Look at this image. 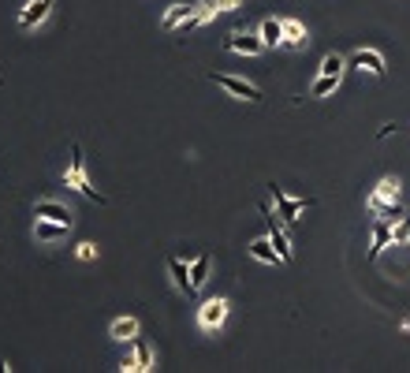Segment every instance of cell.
I'll return each instance as SVG.
<instances>
[{"mask_svg":"<svg viewBox=\"0 0 410 373\" xmlns=\"http://www.w3.org/2000/svg\"><path fill=\"white\" fill-rule=\"evenodd\" d=\"M369 213H373L377 220H392V224L399 217H406L399 209V179L395 176H385L373 186V194H369Z\"/></svg>","mask_w":410,"mask_h":373,"instance_id":"cell-1","label":"cell"},{"mask_svg":"<svg viewBox=\"0 0 410 373\" xmlns=\"http://www.w3.org/2000/svg\"><path fill=\"white\" fill-rule=\"evenodd\" d=\"M64 186H71V191H78L83 198H90V202H97V206H109V198H104L86 176V157H83V146L78 142L71 146V161L64 168Z\"/></svg>","mask_w":410,"mask_h":373,"instance_id":"cell-2","label":"cell"},{"mask_svg":"<svg viewBox=\"0 0 410 373\" xmlns=\"http://www.w3.org/2000/svg\"><path fill=\"white\" fill-rule=\"evenodd\" d=\"M120 369L123 373H150V369H157V351L145 340L135 336L127 343V355L120 358Z\"/></svg>","mask_w":410,"mask_h":373,"instance_id":"cell-3","label":"cell"},{"mask_svg":"<svg viewBox=\"0 0 410 373\" xmlns=\"http://www.w3.org/2000/svg\"><path fill=\"white\" fill-rule=\"evenodd\" d=\"M209 83H217L224 93H231V97H239V101H250V105H261V101H265V93H261L254 83H246V78H239V75L217 71V75H209Z\"/></svg>","mask_w":410,"mask_h":373,"instance_id":"cell-4","label":"cell"},{"mask_svg":"<svg viewBox=\"0 0 410 373\" xmlns=\"http://www.w3.org/2000/svg\"><path fill=\"white\" fill-rule=\"evenodd\" d=\"M228 299H205L198 306V328L202 332H217L224 321H228Z\"/></svg>","mask_w":410,"mask_h":373,"instance_id":"cell-5","label":"cell"},{"mask_svg":"<svg viewBox=\"0 0 410 373\" xmlns=\"http://www.w3.org/2000/svg\"><path fill=\"white\" fill-rule=\"evenodd\" d=\"M272 202H276V213H280L284 224H295L302 213L313 206V198H291V194L280 191V186H272Z\"/></svg>","mask_w":410,"mask_h":373,"instance_id":"cell-6","label":"cell"},{"mask_svg":"<svg viewBox=\"0 0 410 373\" xmlns=\"http://www.w3.org/2000/svg\"><path fill=\"white\" fill-rule=\"evenodd\" d=\"M224 49L228 52H239V57H261L269 45L261 42V34H246V30H231L224 37Z\"/></svg>","mask_w":410,"mask_h":373,"instance_id":"cell-7","label":"cell"},{"mask_svg":"<svg viewBox=\"0 0 410 373\" xmlns=\"http://www.w3.org/2000/svg\"><path fill=\"white\" fill-rule=\"evenodd\" d=\"M52 4H56V0H26L19 8V30H37V26L52 16Z\"/></svg>","mask_w":410,"mask_h":373,"instance_id":"cell-8","label":"cell"},{"mask_svg":"<svg viewBox=\"0 0 410 373\" xmlns=\"http://www.w3.org/2000/svg\"><path fill=\"white\" fill-rule=\"evenodd\" d=\"M265 220H269V243L280 250V258H284V265H287V261H291V239H287V232H284L280 213H272V209L265 206Z\"/></svg>","mask_w":410,"mask_h":373,"instance_id":"cell-9","label":"cell"},{"mask_svg":"<svg viewBox=\"0 0 410 373\" xmlns=\"http://www.w3.org/2000/svg\"><path fill=\"white\" fill-rule=\"evenodd\" d=\"M34 217H49V220H60V224H75V213L56 202V198H42V202H34Z\"/></svg>","mask_w":410,"mask_h":373,"instance_id":"cell-10","label":"cell"},{"mask_svg":"<svg viewBox=\"0 0 410 373\" xmlns=\"http://www.w3.org/2000/svg\"><path fill=\"white\" fill-rule=\"evenodd\" d=\"M351 64H354V68H362V71H369V75H377V78H385V71H388V64H385V57H380L377 49H358L351 57Z\"/></svg>","mask_w":410,"mask_h":373,"instance_id":"cell-11","label":"cell"},{"mask_svg":"<svg viewBox=\"0 0 410 373\" xmlns=\"http://www.w3.org/2000/svg\"><path fill=\"white\" fill-rule=\"evenodd\" d=\"M68 232H71V224H60L49 217H37V224H34L37 243H60V239H68Z\"/></svg>","mask_w":410,"mask_h":373,"instance_id":"cell-12","label":"cell"},{"mask_svg":"<svg viewBox=\"0 0 410 373\" xmlns=\"http://www.w3.org/2000/svg\"><path fill=\"white\" fill-rule=\"evenodd\" d=\"M395 243V235H392V220H377L373 224V239H369V261H377L380 254H385V247Z\"/></svg>","mask_w":410,"mask_h":373,"instance_id":"cell-13","label":"cell"},{"mask_svg":"<svg viewBox=\"0 0 410 373\" xmlns=\"http://www.w3.org/2000/svg\"><path fill=\"white\" fill-rule=\"evenodd\" d=\"M168 276H171V284H176V291H183V295H194L191 265L183 261V258H168Z\"/></svg>","mask_w":410,"mask_h":373,"instance_id":"cell-14","label":"cell"},{"mask_svg":"<svg viewBox=\"0 0 410 373\" xmlns=\"http://www.w3.org/2000/svg\"><path fill=\"white\" fill-rule=\"evenodd\" d=\"M310 45V34L299 19H284V49H306Z\"/></svg>","mask_w":410,"mask_h":373,"instance_id":"cell-15","label":"cell"},{"mask_svg":"<svg viewBox=\"0 0 410 373\" xmlns=\"http://www.w3.org/2000/svg\"><path fill=\"white\" fill-rule=\"evenodd\" d=\"M250 250V258L254 261H261V265H284V258H280V250H276L269 239H254V243L246 247Z\"/></svg>","mask_w":410,"mask_h":373,"instance_id":"cell-16","label":"cell"},{"mask_svg":"<svg viewBox=\"0 0 410 373\" xmlns=\"http://www.w3.org/2000/svg\"><path fill=\"white\" fill-rule=\"evenodd\" d=\"M209 273H213V258H209V254H198V258L191 261V284H194V295L209 284Z\"/></svg>","mask_w":410,"mask_h":373,"instance_id":"cell-17","label":"cell"},{"mask_svg":"<svg viewBox=\"0 0 410 373\" xmlns=\"http://www.w3.org/2000/svg\"><path fill=\"white\" fill-rule=\"evenodd\" d=\"M109 336L120 340V343H131L138 336V317H116V321L109 325Z\"/></svg>","mask_w":410,"mask_h":373,"instance_id":"cell-18","label":"cell"},{"mask_svg":"<svg viewBox=\"0 0 410 373\" xmlns=\"http://www.w3.org/2000/svg\"><path fill=\"white\" fill-rule=\"evenodd\" d=\"M258 34H261V42H265L269 49H280L284 45V19H265L258 26Z\"/></svg>","mask_w":410,"mask_h":373,"instance_id":"cell-19","label":"cell"},{"mask_svg":"<svg viewBox=\"0 0 410 373\" xmlns=\"http://www.w3.org/2000/svg\"><path fill=\"white\" fill-rule=\"evenodd\" d=\"M191 11H194V4H171V8L164 11V30H171V34H176L179 26L191 19Z\"/></svg>","mask_w":410,"mask_h":373,"instance_id":"cell-20","label":"cell"},{"mask_svg":"<svg viewBox=\"0 0 410 373\" xmlns=\"http://www.w3.org/2000/svg\"><path fill=\"white\" fill-rule=\"evenodd\" d=\"M339 90V78L336 75H317L313 86H310V97H328V93Z\"/></svg>","mask_w":410,"mask_h":373,"instance_id":"cell-21","label":"cell"},{"mask_svg":"<svg viewBox=\"0 0 410 373\" xmlns=\"http://www.w3.org/2000/svg\"><path fill=\"white\" fill-rule=\"evenodd\" d=\"M343 68H347V60H343L339 52H328V57L321 60V75H336V78H343Z\"/></svg>","mask_w":410,"mask_h":373,"instance_id":"cell-22","label":"cell"},{"mask_svg":"<svg viewBox=\"0 0 410 373\" xmlns=\"http://www.w3.org/2000/svg\"><path fill=\"white\" fill-rule=\"evenodd\" d=\"M392 235H395V247L399 243H410V217H399L392 224Z\"/></svg>","mask_w":410,"mask_h":373,"instance_id":"cell-23","label":"cell"},{"mask_svg":"<svg viewBox=\"0 0 410 373\" xmlns=\"http://www.w3.org/2000/svg\"><path fill=\"white\" fill-rule=\"evenodd\" d=\"M209 4H213V16H224V11H235L243 0H209Z\"/></svg>","mask_w":410,"mask_h":373,"instance_id":"cell-24","label":"cell"},{"mask_svg":"<svg viewBox=\"0 0 410 373\" xmlns=\"http://www.w3.org/2000/svg\"><path fill=\"white\" fill-rule=\"evenodd\" d=\"M75 254L83 258V261H94V258H97V247H94V243H78V250H75Z\"/></svg>","mask_w":410,"mask_h":373,"instance_id":"cell-25","label":"cell"},{"mask_svg":"<svg viewBox=\"0 0 410 373\" xmlns=\"http://www.w3.org/2000/svg\"><path fill=\"white\" fill-rule=\"evenodd\" d=\"M392 135H395V124H385V127L377 131V138H392Z\"/></svg>","mask_w":410,"mask_h":373,"instance_id":"cell-26","label":"cell"},{"mask_svg":"<svg viewBox=\"0 0 410 373\" xmlns=\"http://www.w3.org/2000/svg\"><path fill=\"white\" fill-rule=\"evenodd\" d=\"M11 369V362H4V358H0V373H8Z\"/></svg>","mask_w":410,"mask_h":373,"instance_id":"cell-27","label":"cell"}]
</instances>
